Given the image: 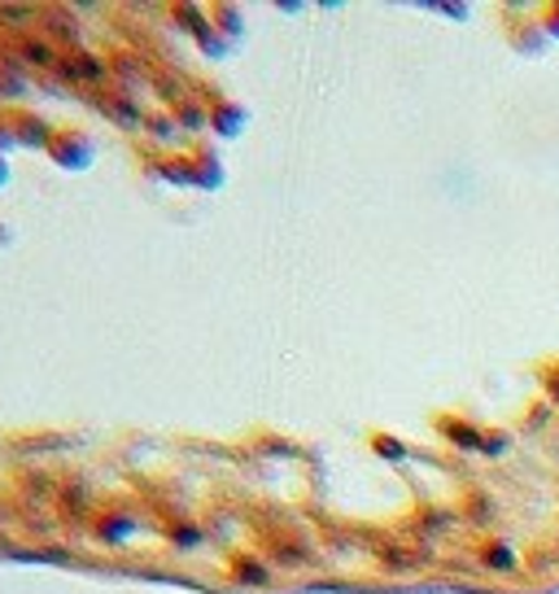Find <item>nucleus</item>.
<instances>
[{
  "instance_id": "f257e3e1",
  "label": "nucleus",
  "mask_w": 559,
  "mask_h": 594,
  "mask_svg": "<svg viewBox=\"0 0 559 594\" xmlns=\"http://www.w3.org/2000/svg\"><path fill=\"white\" fill-rule=\"evenodd\" d=\"M23 49H27V58H32V62H40V66H49V62H53V49H49L45 40H27Z\"/></svg>"
}]
</instances>
